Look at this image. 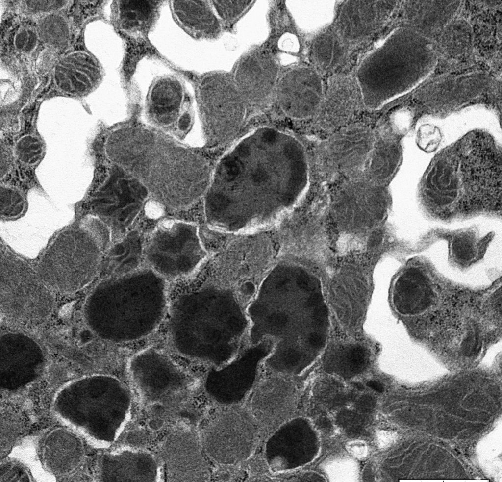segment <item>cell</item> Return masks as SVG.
Returning <instances> with one entry per match:
<instances>
[{"mask_svg": "<svg viewBox=\"0 0 502 482\" xmlns=\"http://www.w3.org/2000/svg\"><path fill=\"white\" fill-rule=\"evenodd\" d=\"M492 235L481 237L474 229L461 230L453 234L449 242V257L452 263L465 269L481 260Z\"/></svg>", "mask_w": 502, "mask_h": 482, "instance_id": "cell-14", "label": "cell"}, {"mask_svg": "<svg viewBox=\"0 0 502 482\" xmlns=\"http://www.w3.org/2000/svg\"><path fill=\"white\" fill-rule=\"evenodd\" d=\"M431 292L427 280L421 270L415 267L405 268L395 283L394 303L401 312L413 313L427 305Z\"/></svg>", "mask_w": 502, "mask_h": 482, "instance_id": "cell-13", "label": "cell"}, {"mask_svg": "<svg viewBox=\"0 0 502 482\" xmlns=\"http://www.w3.org/2000/svg\"><path fill=\"white\" fill-rule=\"evenodd\" d=\"M387 10L386 2L383 1H350L343 7L339 18V32L349 40L364 38L380 26Z\"/></svg>", "mask_w": 502, "mask_h": 482, "instance_id": "cell-11", "label": "cell"}, {"mask_svg": "<svg viewBox=\"0 0 502 482\" xmlns=\"http://www.w3.org/2000/svg\"><path fill=\"white\" fill-rule=\"evenodd\" d=\"M162 0H116L112 5V22L122 38L125 54L122 78L126 86L139 62L156 53L149 35L158 19Z\"/></svg>", "mask_w": 502, "mask_h": 482, "instance_id": "cell-4", "label": "cell"}, {"mask_svg": "<svg viewBox=\"0 0 502 482\" xmlns=\"http://www.w3.org/2000/svg\"><path fill=\"white\" fill-rule=\"evenodd\" d=\"M251 0H213L212 4L220 18L232 24L240 18L252 3Z\"/></svg>", "mask_w": 502, "mask_h": 482, "instance_id": "cell-21", "label": "cell"}, {"mask_svg": "<svg viewBox=\"0 0 502 482\" xmlns=\"http://www.w3.org/2000/svg\"><path fill=\"white\" fill-rule=\"evenodd\" d=\"M327 96L325 109L323 111L322 118L331 125L335 119L345 118L352 110L356 102V92L352 82L347 78L331 82ZM336 121V120H335Z\"/></svg>", "mask_w": 502, "mask_h": 482, "instance_id": "cell-16", "label": "cell"}, {"mask_svg": "<svg viewBox=\"0 0 502 482\" xmlns=\"http://www.w3.org/2000/svg\"><path fill=\"white\" fill-rule=\"evenodd\" d=\"M182 80L172 75L156 78L147 95V108L150 116L159 124L169 126L184 111L188 104Z\"/></svg>", "mask_w": 502, "mask_h": 482, "instance_id": "cell-10", "label": "cell"}, {"mask_svg": "<svg viewBox=\"0 0 502 482\" xmlns=\"http://www.w3.org/2000/svg\"><path fill=\"white\" fill-rule=\"evenodd\" d=\"M108 158L138 179L164 207L181 210L198 198L207 178L203 160L188 149L152 129L129 127L113 132Z\"/></svg>", "mask_w": 502, "mask_h": 482, "instance_id": "cell-1", "label": "cell"}, {"mask_svg": "<svg viewBox=\"0 0 502 482\" xmlns=\"http://www.w3.org/2000/svg\"><path fill=\"white\" fill-rule=\"evenodd\" d=\"M44 152L42 142L38 137L26 135L21 138L15 147V153L21 162L27 165L36 164Z\"/></svg>", "mask_w": 502, "mask_h": 482, "instance_id": "cell-19", "label": "cell"}, {"mask_svg": "<svg viewBox=\"0 0 502 482\" xmlns=\"http://www.w3.org/2000/svg\"><path fill=\"white\" fill-rule=\"evenodd\" d=\"M276 90L282 108L297 118H307L316 114L323 98L318 74L305 67H297L286 71L278 81Z\"/></svg>", "mask_w": 502, "mask_h": 482, "instance_id": "cell-7", "label": "cell"}, {"mask_svg": "<svg viewBox=\"0 0 502 482\" xmlns=\"http://www.w3.org/2000/svg\"><path fill=\"white\" fill-rule=\"evenodd\" d=\"M191 122V115L188 110L185 109L178 119V129L183 132L187 131L190 127Z\"/></svg>", "mask_w": 502, "mask_h": 482, "instance_id": "cell-26", "label": "cell"}, {"mask_svg": "<svg viewBox=\"0 0 502 482\" xmlns=\"http://www.w3.org/2000/svg\"><path fill=\"white\" fill-rule=\"evenodd\" d=\"M174 20L187 34L197 39L216 37L221 31L219 20L205 0H171Z\"/></svg>", "mask_w": 502, "mask_h": 482, "instance_id": "cell-12", "label": "cell"}, {"mask_svg": "<svg viewBox=\"0 0 502 482\" xmlns=\"http://www.w3.org/2000/svg\"><path fill=\"white\" fill-rule=\"evenodd\" d=\"M441 139L440 130L435 126L427 124L419 128L416 142L421 150L430 152L437 149Z\"/></svg>", "mask_w": 502, "mask_h": 482, "instance_id": "cell-23", "label": "cell"}, {"mask_svg": "<svg viewBox=\"0 0 502 482\" xmlns=\"http://www.w3.org/2000/svg\"><path fill=\"white\" fill-rule=\"evenodd\" d=\"M278 70L276 61L269 52L255 50L239 61L233 81L241 95L252 102H261L276 90Z\"/></svg>", "mask_w": 502, "mask_h": 482, "instance_id": "cell-8", "label": "cell"}, {"mask_svg": "<svg viewBox=\"0 0 502 482\" xmlns=\"http://www.w3.org/2000/svg\"><path fill=\"white\" fill-rule=\"evenodd\" d=\"M375 139L366 127L352 126L333 135L326 147V156L333 169L345 172L359 168L367 160Z\"/></svg>", "mask_w": 502, "mask_h": 482, "instance_id": "cell-9", "label": "cell"}, {"mask_svg": "<svg viewBox=\"0 0 502 482\" xmlns=\"http://www.w3.org/2000/svg\"><path fill=\"white\" fill-rule=\"evenodd\" d=\"M145 242L137 231L125 235L109 250L108 270L119 277L137 270L144 257Z\"/></svg>", "mask_w": 502, "mask_h": 482, "instance_id": "cell-15", "label": "cell"}, {"mask_svg": "<svg viewBox=\"0 0 502 482\" xmlns=\"http://www.w3.org/2000/svg\"><path fill=\"white\" fill-rule=\"evenodd\" d=\"M0 206L1 217L9 218L17 217L24 210V199L17 190L1 186Z\"/></svg>", "mask_w": 502, "mask_h": 482, "instance_id": "cell-20", "label": "cell"}, {"mask_svg": "<svg viewBox=\"0 0 502 482\" xmlns=\"http://www.w3.org/2000/svg\"><path fill=\"white\" fill-rule=\"evenodd\" d=\"M149 194L138 179L117 166L101 189L100 214L110 229L122 234L144 207Z\"/></svg>", "mask_w": 502, "mask_h": 482, "instance_id": "cell-5", "label": "cell"}, {"mask_svg": "<svg viewBox=\"0 0 502 482\" xmlns=\"http://www.w3.org/2000/svg\"><path fill=\"white\" fill-rule=\"evenodd\" d=\"M328 312L326 305L322 304L318 306L314 310L313 323L317 327H322L326 323L327 319Z\"/></svg>", "mask_w": 502, "mask_h": 482, "instance_id": "cell-25", "label": "cell"}, {"mask_svg": "<svg viewBox=\"0 0 502 482\" xmlns=\"http://www.w3.org/2000/svg\"><path fill=\"white\" fill-rule=\"evenodd\" d=\"M72 212H31L4 222L1 235L11 248L28 257H36L58 229L71 220Z\"/></svg>", "mask_w": 502, "mask_h": 482, "instance_id": "cell-6", "label": "cell"}, {"mask_svg": "<svg viewBox=\"0 0 502 482\" xmlns=\"http://www.w3.org/2000/svg\"><path fill=\"white\" fill-rule=\"evenodd\" d=\"M355 385L359 389H361L363 388V386L361 384H359V383H356Z\"/></svg>", "mask_w": 502, "mask_h": 482, "instance_id": "cell-29", "label": "cell"}, {"mask_svg": "<svg viewBox=\"0 0 502 482\" xmlns=\"http://www.w3.org/2000/svg\"><path fill=\"white\" fill-rule=\"evenodd\" d=\"M337 353L333 356L335 359L329 362L337 363L340 369L347 373L358 372L368 361L367 352L361 346H352Z\"/></svg>", "mask_w": 502, "mask_h": 482, "instance_id": "cell-18", "label": "cell"}, {"mask_svg": "<svg viewBox=\"0 0 502 482\" xmlns=\"http://www.w3.org/2000/svg\"><path fill=\"white\" fill-rule=\"evenodd\" d=\"M200 249L193 225L166 220L145 242L144 258L149 268L160 276L177 279L193 272L199 261Z\"/></svg>", "mask_w": 502, "mask_h": 482, "instance_id": "cell-3", "label": "cell"}, {"mask_svg": "<svg viewBox=\"0 0 502 482\" xmlns=\"http://www.w3.org/2000/svg\"><path fill=\"white\" fill-rule=\"evenodd\" d=\"M367 385L370 387L378 392H382L383 390L382 386L378 382L375 381H369Z\"/></svg>", "mask_w": 502, "mask_h": 482, "instance_id": "cell-28", "label": "cell"}, {"mask_svg": "<svg viewBox=\"0 0 502 482\" xmlns=\"http://www.w3.org/2000/svg\"><path fill=\"white\" fill-rule=\"evenodd\" d=\"M110 237L107 226L96 233L83 227L63 230L41 258L37 273L59 288H78L92 280L100 270Z\"/></svg>", "mask_w": 502, "mask_h": 482, "instance_id": "cell-2", "label": "cell"}, {"mask_svg": "<svg viewBox=\"0 0 502 482\" xmlns=\"http://www.w3.org/2000/svg\"><path fill=\"white\" fill-rule=\"evenodd\" d=\"M390 145L383 141L375 142L368 158L369 176L375 181L380 182L391 173L393 152Z\"/></svg>", "mask_w": 502, "mask_h": 482, "instance_id": "cell-17", "label": "cell"}, {"mask_svg": "<svg viewBox=\"0 0 502 482\" xmlns=\"http://www.w3.org/2000/svg\"><path fill=\"white\" fill-rule=\"evenodd\" d=\"M164 206L154 199L146 202L144 209L146 216L151 219H157L163 215Z\"/></svg>", "mask_w": 502, "mask_h": 482, "instance_id": "cell-24", "label": "cell"}, {"mask_svg": "<svg viewBox=\"0 0 502 482\" xmlns=\"http://www.w3.org/2000/svg\"><path fill=\"white\" fill-rule=\"evenodd\" d=\"M329 35L321 36L314 44L313 53L317 64L322 68L329 66L333 58L335 42Z\"/></svg>", "mask_w": 502, "mask_h": 482, "instance_id": "cell-22", "label": "cell"}, {"mask_svg": "<svg viewBox=\"0 0 502 482\" xmlns=\"http://www.w3.org/2000/svg\"><path fill=\"white\" fill-rule=\"evenodd\" d=\"M309 340L310 345L314 348L316 349L322 347L325 341L324 337L318 333L311 334L309 338Z\"/></svg>", "mask_w": 502, "mask_h": 482, "instance_id": "cell-27", "label": "cell"}]
</instances>
